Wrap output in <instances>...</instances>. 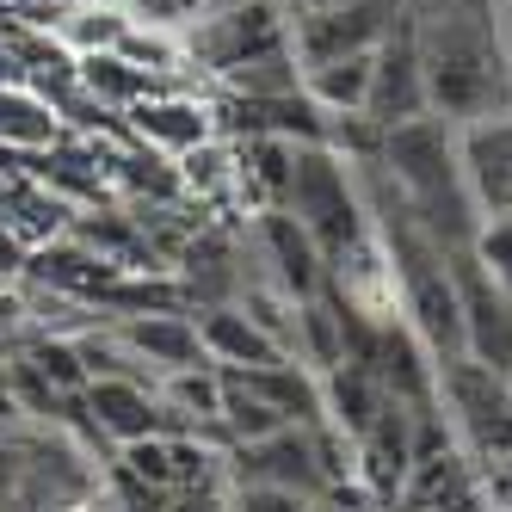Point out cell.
<instances>
[{
  "mask_svg": "<svg viewBox=\"0 0 512 512\" xmlns=\"http://www.w3.org/2000/svg\"><path fill=\"white\" fill-rule=\"evenodd\" d=\"M371 56L377 50L303 68V93L315 99V112H327V118H364V99H371Z\"/></svg>",
  "mask_w": 512,
  "mask_h": 512,
  "instance_id": "obj_17",
  "label": "cell"
},
{
  "mask_svg": "<svg viewBox=\"0 0 512 512\" xmlns=\"http://www.w3.org/2000/svg\"><path fill=\"white\" fill-rule=\"evenodd\" d=\"M198 340H204V358L216 364V371H260V364H278L284 352L253 327L235 303L229 309H198Z\"/></svg>",
  "mask_w": 512,
  "mask_h": 512,
  "instance_id": "obj_14",
  "label": "cell"
},
{
  "mask_svg": "<svg viewBox=\"0 0 512 512\" xmlns=\"http://www.w3.org/2000/svg\"><path fill=\"white\" fill-rule=\"evenodd\" d=\"M223 506L229 512H309L315 500L290 494V488H260V482H229L223 488Z\"/></svg>",
  "mask_w": 512,
  "mask_h": 512,
  "instance_id": "obj_20",
  "label": "cell"
},
{
  "mask_svg": "<svg viewBox=\"0 0 512 512\" xmlns=\"http://www.w3.org/2000/svg\"><path fill=\"white\" fill-rule=\"evenodd\" d=\"M451 278H457V315H463V358L506 377L512 371V297L469 247L451 253Z\"/></svg>",
  "mask_w": 512,
  "mask_h": 512,
  "instance_id": "obj_6",
  "label": "cell"
},
{
  "mask_svg": "<svg viewBox=\"0 0 512 512\" xmlns=\"http://www.w3.org/2000/svg\"><path fill=\"white\" fill-rule=\"evenodd\" d=\"M401 19L420 50L432 118L457 130L512 118V31L500 0H420Z\"/></svg>",
  "mask_w": 512,
  "mask_h": 512,
  "instance_id": "obj_1",
  "label": "cell"
},
{
  "mask_svg": "<svg viewBox=\"0 0 512 512\" xmlns=\"http://www.w3.org/2000/svg\"><path fill=\"white\" fill-rule=\"evenodd\" d=\"M463 142V179H469V198L475 210L488 216H512V118H494V124H469L457 130Z\"/></svg>",
  "mask_w": 512,
  "mask_h": 512,
  "instance_id": "obj_10",
  "label": "cell"
},
{
  "mask_svg": "<svg viewBox=\"0 0 512 512\" xmlns=\"http://www.w3.org/2000/svg\"><path fill=\"white\" fill-rule=\"evenodd\" d=\"M389 192L401 198V210L445 247H469L475 229H482V210L469 198V179H463V142H457V124L445 118H414V124H395L383 130V155H377Z\"/></svg>",
  "mask_w": 512,
  "mask_h": 512,
  "instance_id": "obj_2",
  "label": "cell"
},
{
  "mask_svg": "<svg viewBox=\"0 0 512 512\" xmlns=\"http://www.w3.org/2000/svg\"><path fill=\"white\" fill-rule=\"evenodd\" d=\"M284 7H290V13H303V7H309V0H284Z\"/></svg>",
  "mask_w": 512,
  "mask_h": 512,
  "instance_id": "obj_23",
  "label": "cell"
},
{
  "mask_svg": "<svg viewBox=\"0 0 512 512\" xmlns=\"http://www.w3.org/2000/svg\"><path fill=\"white\" fill-rule=\"evenodd\" d=\"M309 7H327V0H309Z\"/></svg>",
  "mask_w": 512,
  "mask_h": 512,
  "instance_id": "obj_26",
  "label": "cell"
},
{
  "mask_svg": "<svg viewBox=\"0 0 512 512\" xmlns=\"http://www.w3.org/2000/svg\"><path fill=\"white\" fill-rule=\"evenodd\" d=\"M395 0H327V7H303L290 19V50L303 68L334 62V56H364L389 38Z\"/></svg>",
  "mask_w": 512,
  "mask_h": 512,
  "instance_id": "obj_5",
  "label": "cell"
},
{
  "mask_svg": "<svg viewBox=\"0 0 512 512\" xmlns=\"http://www.w3.org/2000/svg\"><path fill=\"white\" fill-rule=\"evenodd\" d=\"M130 7H136L142 19H161V25H186V19H198V13H210V7H223V0H130Z\"/></svg>",
  "mask_w": 512,
  "mask_h": 512,
  "instance_id": "obj_21",
  "label": "cell"
},
{
  "mask_svg": "<svg viewBox=\"0 0 512 512\" xmlns=\"http://www.w3.org/2000/svg\"><path fill=\"white\" fill-rule=\"evenodd\" d=\"M19 358L38 371L56 395H87V364L75 352V340H62V334H38V340H25Z\"/></svg>",
  "mask_w": 512,
  "mask_h": 512,
  "instance_id": "obj_19",
  "label": "cell"
},
{
  "mask_svg": "<svg viewBox=\"0 0 512 512\" xmlns=\"http://www.w3.org/2000/svg\"><path fill=\"white\" fill-rule=\"evenodd\" d=\"M229 482H260V488H290L303 500H321V457H315V432L309 426H284L260 445H235L229 451Z\"/></svg>",
  "mask_w": 512,
  "mask_h": 512,
  "instance_id": "obj_9",
  "label": "cell"
},
{
  "mask_svg": "<svg viewBox=\"0 0 512 512\" xmlns=\"http://www.w3.org/2000/svg\"><path fill=\"white\" fill-rule=\"evenodd\" d=\"M124 136L142 142V149H155L167 161L192 155L198 142L216 136V112H210V87H167L155 99H142L124 112Z\"/></svg>",
  "mask_w": 512,
  "mask_h": 512,
  "instance_id": "obj_7",
  "label": "cell"
},
{
  "mask_svg": "<svg viewBox=\"0 0 512 512\" xmlns=\"http://www.w3.org/2000/svg\"><path fill=\"white\" fill-rule=\"evenodd\" d=\"M68 130L56 118V105L38 87H7L0 81V149L7 155H44L56 149Z\"/></svg>",
  "mask_w": 512,
  "mask_h": 512,
  "instance_id": "obj_16",
  "label": "cell"
},
{
  "mask_svg": "<svg viewBox=\"0 0 512 512\" xmlns=\"http://www.w3.org/2000/svg\"><path fill=\"white\" fill-rule=\"evenodd\" d=\"M75 87L87 93V105H99L105 118H124L130 105L167 93L155 75H142V68H136V62H124L118 50H105V56H81V62H75Z\"/></svg>",
  "mask_w": 512,
  "mask_h": 512,
  "instance_id": "obj_15",
  "label": "cell"
},
{
  "mask_svg": "<svg viewBox=\"0 0 512 512\" xmlns=\"http://www.w3.org/2000/svg\"><path fill=\"white\" fill-rule=\"evenodd\" d=\"M81 408L93 420L99 438H112V445H136V438H155L161 432V389L155 383H87Z\"/></svg>",
  "mask_w": 512,
  "mask_h": 512,
  "instance_id": "obj_11",
  "label": "cell"
},
{
  "mask_svg": "<svg viewBox=\"0 0 512 512\" xmlns=\"http://www.w3.org/2000/svg\"><path fill=\"white\" fill-rule=\"evenodd\" d=\"M118 334L130 340V352L149 364L155 377H179V371L210 364L192 315H118Z\"/></svg>",
  "mask_w": 512,
  "mask_h": 512,
  "instance_id": "obj_12",
  "label": "cell"
},
{
  "mask_svg": "<svg viewBox=\"0 0 512 512\" xmlns=\"http://www.w3.org/2000/svg\"><path fill=\"white\" fill-rule=\"evenodd\" d=\"M284 210L309 229V241L321 247V260H334L340 247H352L371 229V204H364V179L358 161H346L327 142H297V167H290V192Z\"/></svg>",
  "mask_w": 512,
  "mask_h": 512,
  "instance_id": "obj_3",
  "label": "cell"
},
{
  "mask_svg": "<svg viewBox=\"0 0 512 512\" xmlns=\"http://www.w3.org/2000/svg\"><path fill=\"white\" fill-rule=\"evenodd\" d=\"M25 260H31V247L0 223V284H13V278H25Z\"/></svg>",
  "mask_w": 512,
  "mask_h": 512,
  "instance_id": "obj_22",
  "label": "cell"
},
{
  "mask_svg": "<svg viewBox=\"0 0 512 512\" xmlns=\"http://www.w3.org/2000/svg\"><path fill=\"white\" fill-rule=\"evenodd\" d=\"M506 389H512V371H506Z\"/></svg>",
  "mask_w": 512,
  "mask_h": 512,
  "instance_id": "obj_27",
  "label": "cell"
},
{
  "mask_svg": "<svg viewBox=\"0 0 512 512\" xmlns=\"http://www.w3.org/2000/svg\"><path fill=\"white\" fill-rule=\"evenodd\" d=\"M290 13L284 0H223V7H210L179 31V50H186V68L198 87H216L241 62H260V56H278L290 50Z\"/></svg>",
  "mask_w": 512,
  "mask_h": 512,
  "instance_id": "obj_4",
  "label": "cell"
},
{
  "mask_svg": "<svg viewBox=\"0 0 512 512\" xmlns=\"http://www.w3.org/2000/svg\"><path fill=\"white\" fill-rule=\"evenodd\" d=\"M426 75H420V50H414V31L408 19L395 13L389 38L377 44L371 56V99H364V118H371L377 130H395V124H414L426 118Z\"/></svg>",
  "mask_w": 512,
  "mask_h": 512,
  "instance_id": "obj_8",
  "label": "cell"
},
{
  "mask_svg": "<svg viewBox=\"0 0 512 512\" xmlns=\"http://www.w3.org/2000/svg\"><path fill=\"white\" fill-rule=\"evenodd\" d=\"M19 7H25V0H19Z\"/></svg>",
  "mask_w": 512,
  "mask_h": 512,
  "instance_id": "obj_28",
  "label": "cell"
},
{
  "mask_svg": "<svg viewBox=\"0 0 512 512\" xmlns=\"http://www.w3.org/2000/svg\"><path fill=\"white\" fill-rule=\"evenodd\" d=\"M210 93H229V99H290V93H303V62H297V50L241 62V68H229V75L216 81Z\"/></svg>",
  "mask_w": 512,
  "mask_h": 512,
  "instance_id": "obj_18",
  "label": "cell"
},
{
  "mask_svg": "<svg viewBox=\"0 0 512 512\" xmlns=\"http://www.w3.org/2000/svg\"><path fill=\"white\" fill-rule=\"evenodd\" d=\"M408 7H420V0H395V13H408Z\"/></svg>",
  "mask_w": 512,
  "mask_h": 512,
  "instance_id": "obj_24",
  "label": "cell"
},
{
  "mask_svg": "<svg viewBox=\"0 0 512 512\" xmlns=\"http://www.w3.org/2000/svg\"><path fill=\"white\" fill-rule=\"evenodd\" d=\"M56 7H75V0H56Z\"/></svg>",
  "mask_w": 512,
  "mask_h": 512,
  "instance_id": "obj_25",
  "label": "cell"
},
{
  "mask_svg": "<svg viewBox=\"0 0 512 512\" xmlns=\"http://www.w3.org/2000/svg\"><path fill=\"white\" fill-rule=\"evenodd\" d=\"M383 408H389V389L377 377V364L346 358V364H334V371L321 377V420L340 426L346 438H364V432L377 426Z\"/></svg>",
  "mask_w": 512,
  "mask_h": 512,
  "instance_id": "obj_13",
  "label": "cell"
}]
</instances>
